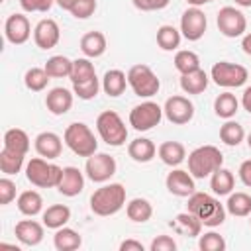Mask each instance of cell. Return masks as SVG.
Returning a JSON list of instances; mask_svg holds the SVG:
<instances>
[{"label": "cell", "mask_w": 251, "mask_h": 251, "mask_svg": "<svg viewBox=\"0 0 251 251\" xmlns=\"http://www.w3.org/2000/svg\"><path fill=\"white\" fill-rule=\"evenodd\" d=\"M247 145H249V149H251V133L247 135Z\"/></svg>", "instance_id": "6f0895ef"}, {"label": "cell", "mask_w": 251, "mask_h": 251, "mask_svg": "<svg viewBox=\"0 0 251 251\" xmlns=\"http://www.w3.org/2000/svg\"><path fill=\"white\" fill-rule=\"evenodd\" d=\"M233 184H235V178H233V173L227 171V169H218L212 173V178H210V188L214 190V194L218 196H226L233 190Z\"/></svg>", "instance_id": "f1b7e54d"}, {"label": "cell", "mask_w": 251, "mask_h": 251, "mask_svg": "<svg viewBox=\"0 0 251 251\" xmlns=\"http://www.w3.org/2000/svg\"><path fill=\"white\" fill-rule=\"evenodd\" d=\"M29 151V137L24 129L12 127L4 133V145L0 151V171L4 175L20 173L25 153Z\"/></svg>", "instance_id": "6da1fadb"}, {"label": "cell", "mask_w": 251, "mask_h": 251, "mask_svg": "<svg viewBox=\"0 0 251 251\" xmlns=\"http://www.w3.org/2000/svg\"><path fill=\"white\" fill-rule=\"evenodd\" d=\"M186 2H188V4H192V6H196V8H198V6H202V4H208V2H212V0H186Z\"/></svg>", "instance_id": "11a10c76"}, {"label": "cell", "mask_w": 251, "mask_h": 251, "mask_svg": "<svg viewBox=\"0 0 251 251\" xmlns=\"http://www.w3.org/2000/svg\"><path fill=\"white\" fill-rule=\"evenodd\" d=\"M59 37H61V29H59L57 22L49 20V18L41 20L33 29V41L41 49H53L59 43Z\"/></svg>", "instance_id": "2e32d148"}, {"label": "cell", "mask_w": 251, "mask_h": 251, "mask_svg": "<svg viewBox=\"0 0 251 251\" xmlns=\"http://www.w3.org/2000/svg\"><path fill=\"white\" fill-rule=\"evenodd\" d=\"M57 4H59V8H63V10H69L71 12V8L75 6V2L76 0H55Z\"/></svg>", "instance_id": "f5cc1de1"}, {"label": "cell", "mask_w": 251, "mask_h": 251, "mask_svg": "<svg viewBox=\"0 0 251 251\" xmlns=\"http://www.w3.org/2000/svg\"><path fill=\"white\" fill-rule=\"evenodd\" d=\"M243 137H245L243 126H241V124H237V122L227 120V122L220 127V139H222L226 145H229V147L239 145V143L243 141Z\"/></svg>", "instance_id": "8d00e7d4"}, {"label": "cell", "mask_w": 251, "mask_h": 251, "mask_svg": "<svg viewBox=\"0 0 251 251\" xmlns=\"http://www.w3.org/2000/svg\"><path fill=\"white\" fill-rule=\"evenodd\" d=\"M149 249L151 251H175L176 249V241L173 237H169V235H157L151 241Z\"/></svg>", "instance_id": "f6af8a7d"}, {"label": "cell", "mask_w": 251, "mask_h": 251, "mask_svg": "<svg viewBox=\"0 0 251 251\" xmlns=\"http://www.w3.org/2000/svg\"><path fill=\"white\" fill-rule=\"evenodd\" d=\"M249 222H251V220H249Z\"/></svg>", "instance_id": "680465c9"}, {"label": "cell", "mask_w": 251, "mask_h": 251, "mask_svg": "<svg viewBox=\"0 0 251 251\" xmlns=\"http://www.w3.org/2000/svg\"><path fill=\"white\" fill-rule=\"evenodd\" d=\"M186 208H188L190 214H194L208 227L222 226L224 220H226V208H224V204H220V200H216L214 196H210L206 192H192L188 196Z\"/></svg>", "instance_id": "7a4b0ae2"}, {"label": "cell", "mask_w": 251, "mask_h": 251, "mask_svg": "<svg viewBox=\"0 0 251 251\" xmlns=\"http://www.w3.org/2000/svg\"><path fill=\"white\" fill-rule=\"evenodd\" d=\"M94 76H96V71H94V65L88 59H76V61H73V71H71V76H69L73 84L86 82V80H90Z\"/></svg>", "instance_id": "74e56055"}, {"label": "cell", "mask_w": 251, "mask_h": 251, "mask_svg": "<svg viewBox=\"0 0 251 251\" xmlns=\"http://www.w3.org/2000/svg\"><path fill=\"white\" fill-rule=\"evenodd\" d=\"M157 153H159L161 161L165 165H169V167L180 165L184 161V157H186V149H184V145L180 141H163L159 145Z\"/></svg>", "instance_id": "603a6c76"}, {"label": "cell", "mask_w": 251, "mask_h": 251, "mask_svg": "<svg viewBox=\"0 0 251 251\" xmlns=\"http://www.w3.org/2000/svg\"><path fill=\"white\" fill-rule=\"evenodd\" d=\"M126 214L131 222H137V224H143L147 222L151 216H153V206L149 200L145 198H133L127 206H126Z\"/></svg>", "instance_id": "1f68e13d"}, {"label": "cell", "mask_w": 251, "mask_h": 251, "mask_svg": "<svg viewBox=\"0 0 251 251\" xmlns=\"http://www.w3.org/2000/svg\"><path fill=\"white\" fill-rule=\"evenodd\" d=\"M96 10V0H76L75 6L71 8V14L78 20H84V18H90Z\"/></svg>", "instance_id": "7bdbcfd3"}, {"label": "cell", "mask_w": 251, "mask_h": 251, "mask_svg": "<svg viewBox=\"0 0 251 251\" xmlns=\"http://www.w3.org/2000/svg\"><path fill=\"white\" fill-rule=\"evenodd\" d=\"M82 188H84V176H82V173L76 167H65L63 169V175H61V180L57 184V190L63 196H76V194L82 192Z\"/></svg>", "instance_id": "d6986e66"}, {"label": "cell", "mask_w": 251, "mask_h": 251, "mask_svg": "<svg viewBox=\"0 0 251 251\" xmlns=\"http://www.w3.org/2000/svg\"><path fill=\"white\" fill-rule=\"evenodd\" d=\"M73 90L75 94L80 98V100H92L98 90H100V82H98V76L86 80V82H78V84H73Z\"/></svg>", "instance_id": "b9f144b4"}, {"label": "cell", "mask_w": 251, "mask_h": 251, "mask_svg": "<svg viewBox=\"0 0 251 251\" xmlns=\"http://www.w3.org/2000/svg\"><path fill=\"white\" fill-rule=\"evenodd\" d=\"M127 84L141 98H149V96L157 94L159 86H161V82H159L157 75L151 71V67L141 65V63L129 67V71H127Z\"/></svg>", "instance_id": "ba28073f"}, {"label": "cell", "mask_w": 251, "mask_h": 251, "mask_svg": "<svg viewBox=\"0 0 251 251\" xmlns=\"http://www.w3.org/2000/svg\"><path fill=\"white\" fill-rule=\"evenodd\" d=\"M161 118H163V108L157 102H151V100L137 104L129 112V124L137 131H147V129L159 126Z\"/></svg>", "instance_id": "30bf717a"}, {"label": "cell", "mask_w": 251, "mask_h": 251, "mask_svg": "<svg viewBox=\"0 0 251 251\" xmlns=\"http://www.w3.org/2000/svg\"><path fill=\"white\" fill-rule=\"evenodd\" d=\"M63 137H65L67 147H69L75 155H78V157H90V155H94L96 149H98V141H96L94 133H92L90 127H88L86 124H82V122H75V124L67 126Z\"/></svg>", "instance_id": "5b68a950"}, {"label": "cell", "mask_w": 251, "mask_h": 251, "mask_svg": "<svg viewBox=\"0 0 251 251\" xmlns=\"http://www.w3.org/2000/svg\"><path fill=\"white\" fill-rule=\"evenodd\" d=\"M237 108H239V102H237V98L231 92H222L214 100V112H216V116H220L224 120L233 118L235 112H237Z\"/></svg>", "instance_id": "836d02e7"}, {"label": "cell", "mask_w": 251, "mask_h": 251, "mask_svg": "<svg viewBox=\"0 0 251 251\" xmlns=\"http://www.w3.org/2000/svg\"><path fill=\"white\" fill-rule=\"evenodd\" d=\"M239 178L245 186H251V159H247L239 165Z\"/></svg>", "instance_id": "c3c4849f"}, {"label": "cell", "mask_w": 251, "mask_h": 251, "mask_svg": "<svg viewBox=\"0 0 251 251\" xmlns=\"http://www.w3.org/2000/svg\"><path fill=\"white\" fill-rule=\"evenodd\" d=\"M163 114L171 124L184 126L194 118V104L186 96H171L163 106Z\"/></svg>", "instance_id": "4fadbf2b"}, {"label": "cell", "mask_w": 251, "mask_h": 251, "mask_svg": "<svg viewBox=\"0 0 251 251\" xmlns=\"http://www.w3.org/2000/svg\"><path fill=\"white\" fill-rule=\"evenodd\" d=\"M165 184H167V190L175 196H190L192 192H196L194 188V176L186 171H171L165 178Z\"/></svg>", "instance_id": "e0dca14e"}, {"label": "cell", "mask_w": 251, "mask_h": 251, "mask_svg": "<svg viewBox=\"0 0 251 251\" xmlns=\"http://www.w3.org/2000/svg\"><path fill=\"white\" fill-rule=\"evenodd\" d=\"M235 4H239V6H245V8H249V6H251V0H235Z\"/></svg>", "instance_id": "9f6ffc18"}, {"label": "cell", "mask_w": 251, "mask_h": 251, "mask_svg": "<svg viewBox=\"0 0 251 251\" xmlns=\"http://www.w3.org/2000/svg\"><path fill=\"white\" fill-rule=\"evenodd\" d=\"M96 129H98L102 141H106L112 147H120L127 139V127H126L124 120L120 118V114L114 110H104L102 114H98Z\"/></svg>", "instance_id": "8992f818"}, {"label": "cell", "mask_w": 251, "mask_h": 251, "mask_svg": "<svg viewBox=\"0 0 251 251\" xmlns=\"http://www.w3.org/2000/svg\"><path fill=\"white\" fill-rule=\"evenodd\" d=\"M175 67H176V71L180 75L192 73V71L200 69V59H198V55L194 51H186L184 49V51H178L175 55Z\"/></svg>", "instance_id": "ab89813d"}, {"label": "cell", "mask_w": 251, "mask_h": 251, "mask_svg": "<svg viewBox=\"0 0 251 251\" xmlns=\"http://www.w3.org/2000/svg\"><path fill=\"white\" fill-rule=\"evenodd\" d=\"M226 208L231 216H237V218L249 216L251 214V196L247 192H233V194L229 192Z\"/></svg>", "instance_id": "d6a6232c"}, {"label": "cell", "mask_w": 251, "mask_h": 251, "mask_svg": "<svg viewBox=\"0 0 251 251\" xmlns=\"http://www.w3.org/2000/svg\"><path fill=\"white\" fill-rule=\"evenodd\" d=\"M198 247H200V251H224L226 249V239L220 233L210 231V233L200 235Z\"/></svg>", "instance_id": "60d3db41"}, {"label": "cell", "mask_w": 251, "mask_h": 251, "mask_svg": "<svg viewBox=\"0 0 251 251\" xmlns=\"http://www.w3.org/2000/svg\"><path fill=\"white\" fill-rule=\"evenodd\" d=\"M55 0H20L22 10L25 12H47Z\"/></svg>", "instance_id": "bcb514c9"}, {"label": "cell", "mask_w": 251, "mask_h": 251, "mask_svg": "<svg viewBox=\"0 0 251 251\" xmlns=\"http://www.w3.org/2000/svg\"><path fill=\"white\" fill-rule=\"evenodd\" d=\"M216 24H218L220 33L226 37H239V35H243L245 27H247V20H245L243 12H239L233 6H224L218 12Z\"/></svg>", "instance_id": "8fae6325"}, {"label": "cell", "mask_w": 251, "mask_h": 251, "mask_svg": "<svg viewBox=\"0 0 251 251\" xmlns=\"http://www.w3.org/2000/svg\"><path fill=\"white\" fill-rule=\"evenodd\" d=\"M47 75L51 78H63V76H71V71H73V61L67 59L65 55H53L51 59H47L45 67Z\"/></svg>", "instance_id": "e575fe53"}, {"label": "cell", "mask_w": 251, "mask_h": 251, "mask_svg": "<svg viewBox=\"0 0 251 251\" xmlns=\"http://www.w3.org/2000/svg\"><path fill=\"white\" fill-rule=\"evenodd\" d=\"M80 243H82V237L71 227H59L53 237V245L57 251H75L80 247Z\"/></svg>", "instance_id": "f546056e"}, {"label": "cell", "mask_w": 251, "mask_h": 251, "mask_svg": "<svg viewBox=\"0 0 251 251\" xmlns=\"http://www.w3.org/2000/svg\"><path fill=\"white\" fill-rule=\"evenodd\" d=\"M4 33H6V39L14 45H22L29 39V33H31V25H29V20L24 16V14H12L8 16L6 24H4Z\"/></svg>", "instance_id": "9a60e30c"}, {"label": "cell", "mask_w": 251, "mask_h": 251, "mask_svg": "<svg viewBox=\"0 0 251 251\" xmlns=\"http://www.w3.org/2000/svg\"><path fill=\"white\" fill-rule=\"evenodd\" d=\"M222 165H224V155L214 145L196 147L188 155V173L194 178H204V176L212 175L214 171H218Z\"/></svg>", "instance_id": "277c9868"}, {"label": "cell", "mask_w": 251, "mask_h": 251, "mask_svg": "<svg viewBox=\"0 0 251 251\" xmlns=\"http://www.w3.org/2000/svg\"><path fill=\"white\" fill-rule=\"evenodd\" d=\"M45 106L47 110L53 114V116H63L71 110L73 106V94L71 90L63 88V86H57V88H51L45 96Z\"/></svg>", "instance_id": "ac0fdd59"}, {"label": "cell", "mask_w": 251, "mask_h": 251, "mask_svg": "<svg viewBox=\"0 0 251 251\" xmlns=\"http://www.w3.org/2000/svg\"><path fill=\"white\" fill-rule=\"evenodd\" d=\"M49 80H51V76L47 75V71H45V69H39V67H31V69H27L25 75H24V82H25V86H27L31 92L43 90Z\"/></svg>", "instance_id": "f35d334b"}, {"label": "cell", "mask_w": 251, "mask_h": 251, "mask_svg": "<svg viewBox=\"0 0 251 251\" xmlns=\"http://www.w3.org/2000/svg\"><path fill=\"white\" fill-rule=\"evenodd\" d=\"M69 220H71V210L65 204H53L43 212V226H47L51 229L63 227Z\"/></svg>", "instance_id": "83f0119b"}, {"label": "cell", "mask_w": 251, "mask_h": 251, "mask_svg": "<svg viewBox=\"0 0 251 251\" xmlns=\"http://www.w3.org/2000/svg\"><path fill=\"white\" fill-rule=\"evenodd\" d=\"M0 251H20L18 245H8V243H0Z\"/></svg>", "instance_id": "db71d44e"}, {"label": "cell", "mask_w": 251, "mask_h": 251, "mask_svg": "<svg viewBox=\"0 0 251 251\" xmlns=\"http://www.w3.org/2000/svg\"><path fill=\"white\" fill-rule=\"evenodd\" d=\"M241 47H243V51H245L247 55H251V33H247V35L241 39Z\"/></svg>", "instance_id": "816d5d0a"}, {"label": "cell", "mask_w": 251, "mask_h": 251, "mask_svg": "<svg viewBox=\"0 0 251 251\" xmlns=\"http://www.w3.org/2000/svg\"><path fill=\"white\" fill-rule=\"evenodd\" d=\"M171 226H173V229H176L178 233L188 235V237H196V235H200V229H202V222H200L194 214H190V212H182V214H178V216L171 222Z\"/></svg>", "instance_id": "484cf974"}, {"label": "cell", "mask_w": 251, "mask_h": 251, "mask_svg": "<svg viewBox=\"0 0 251 251\" xmlns=\"http://www.w3.org/2000/svg\"><path fill=\"white\" fill-rule=\"evenodd\" d=\"M126 204V188L120 182L106 184L92 192L90 196V210L96 216H112Z\"/></svg>", "instance_id": "3957f363"}, {"label": "cell", "mask_w": 251, "mask_h": 251, "mask_svg": "<svg viewBox=\"0 0 251 251\" xmlns=\"http://www.w3.org/2000/svg\"><path fill=\"white\" fill-rule=\"evenodd\" d=\"M241 104H243V108L251 114V86L245 88V92H243V96H241Z\"/></svg>", "instance_id": "f907efd6"}, {"label": "cell", "mask_w": 251, "mask_h": 251, "mask_svg": "<svg viewBox=\"0 0 251 251\" xmlns=\"http://www.w3.org/2000/svg\"><path fill=\"white\" fill-rule=\"evenodd\" d=\"M84 171L92 182H106L110 176L116 175V159L108 153H94L86 157Z\"/></svg>", "instance_id": "7c38bea8"}, {"label": "cell", "mask_w": 251, "mask_h": 251, "mask_svg": "<svg viewBox=\"0 0 251 251\" xmlns=\"http://www.w3.org/2000/svg\"><path fill=\"white\" fill-rule=\"evenodd\" d=\"M127 153H129V157H131L133 161H137V163H149V161L155 157L157 147H155V143H153L151 139H147V137H137V139H133V141L127 145Z\"/></svg>", "instance_id": "cb8c5ba5"}, {"label": "cell", "mask_w": 251, "mask_h": 251, "mask_svg": "<svg viewBox=\"0 0 251 251\" xmlns=\"http://www.w3.org/2000/svg\"><path fill=\"white\" fill-rule=\"evenodd\" d=\"M63 175V169L57 167L55 163H47L43 157H33L29 159L27 167H25V176L31 184L39 186V188H53L59 184Z\"/></svg>", "instance_id": "52a82bcc"}, {"label": "cell", "mask_w": 251, "mask_h": 251, "mask_svg": "<svg viewBox=\"0 0 251 251\" xmlns=\"http://www.w3.org/2000/svg\"><path fill=\"white\" fill-rule=\"evenodd\" d=\"M157 45L163 51H173L180 45V31L175 25H161L157 29Z\"/></svg>", "instance_id": "d590c367"}, {"label": "cell", "mask_w": 251, "mask_h": 251, "mask_svg": "<svg viewBox=\"0 0 251 251\" xmlns=\"http://www.w3.org/2000/svg\"><path fill=\"white\" fill-rule=\"evenodd\" d=\"M126 84H127V75L120 69H110L104 73V78H102V88L108 96L116 98L120 94H124L126 90Z\"/></svg>", "instance_id": "7402d4cb"}, {"label": "cell", "mask_w": 251, "mask_h": 251, "mask_svg": "<svg viewBox=\"0 0 251 251\" xmlns=\"http://www.w3.org/2000/svg\"><path fill=\"white\" fill-rule=\"evenodd\" d=\"M61 149H63L61 137L53 131H41L35 137V151L43 159H57L61 155Z\"/></svg>", "instance_id": "ffe728a7"}, {"label": "cell", "mask_w": 251, "mask_h": 251, "mask_svg": "<svg viewBox=\"0 0 251 251\" xmlns=\"http://www.w3.org/2000/svg\"><path fill=\"white\" fill-rule=\"evenodd\" d=\"M16 198V184L10 178H0V204L6 206Z\"/></svg>", "instance_id": "ee69618b"}, {"label": "cell", "mask_w": 251, "mask_h": 251, "mask_svg": "<svg viewBox=\"0 0 251 251\" xmlns=\"http://www.w3.org/2000/svg\"><path fill=\"white\" fill-rule=\"evenodd\" d=\"M80 51L86 57H100L106 51V35L102 31H88L80 37Z\"/></svg>", "instance_id": "d4e9b609"}, {"label": "cell", "mask_w": 251, "mask_h": 251, "mask_svg": "<svg viewBox=\"0 0 251 251\" xmlns=\"http://www.w3.org/2000/svg\"><path fill=\"white\" fill-rule=\"evenodd\" d=\"M249 73L243 65L229 63V61H220L212 67V78L218 86L224 88H237L247 80Z\"/></svg>", "instance_id": "9c48e42d"}, {"label": "cell", "mask_w": 251, "mask_h": 251, "mask_svg": "<svg viewBox=\"0 0 251 251\" xmlns=\"http://www.w3.org/2000/svg\"><path fill=\"white\" fill-rule=\"evenodd\" d=\"M14 233L20 239V243H24L27 247H33L43 239V226L37 224L35 220H22V222L16 224Z\"/></svg>", "instance_id": "44dd1931"}, {"label": "cell", "mask_w": 251, "mask_h": 251, "mask_svg": "<svg viewBox=\"0 0 251 251\" xmlns=\"http://www.w3.org/2000/svg\"><path fill=\"white\" fill-rule=\"evenodd\" d=\"M208 86V75L202 69H196L192 73H184L180 76V88L186 94H200Z\"/></svg>", "instance_id": "4316f807"}, {"label": "cell", "mask_w": 251, "mask_h": 251, "mask_svg": "<svg viewBox=\"0 0 251 251\" xmlns=\"http://www.w3.org/2000/svg\"><path fill=\"white\" fill-rule=\"evenodd\" d=\"M43 208V198L37 190H24L18 196V210L24 216H35Z\"/></svg>", "instance_id": "4dcf8cb0"}, {"label": "cell", "mask_w": 251, "mask_h": 251, "mask_svg": "<svg viewBox=\"0 0 251 251\" xmlns=\"http://www.w3.org/2000/svg\"><path fill=\"white\" fill-rule=\"evenodd\" d=\"M206 25H208V20H206L204 12L200 8H196V6L188 8L180 16V31L188 41H198L204 35Z\"/></svg>", "instance_id": "5bb4252c"}, {"label": "cell", "mask_w": 251, "mask_h": 251, "mask_svg": "<svg viewBox=\"0 0 251 251\" xmlns=\"http://www.w3.org/2000/svg\"><path fill=\"white\" fill-rule=\"evenodd\" d=\"M133 6L141 12H151V10H163L171 0H131Z\"/></svg>", "instance_id": "7dc6e473"}, {"label": "cell", "mask_w": 251, "mask_h": 251, "mask_svg": "<svg viewBox=\"0 0 251 251\" xmlns=\"http://www.w3.org/2000/svg\"><path fill=\"white\" fill-rule=\"evenodd\" d=\"M120 251H143V243L135 239H126L120 243Z\"/></svg>", "instance_id": "681fc988"}]
</instances>
